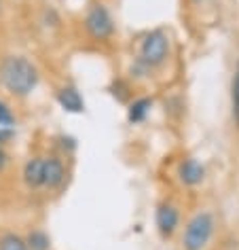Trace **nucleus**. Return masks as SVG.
I'll return each instance as SVG.
<instances>
[{"mask_svg":"<svg viewBox=\"0 0 239 250\" xmlns=\"http://www.w3.org/2000/svg\"><path fill=\"white\" fill-rule=\"evenodd\" d=\"M0 81L9 93L17 98H26L39 85V70L23 55H9L0 64Z\"/></svg>","mask_w":239,"mask_h":250,"instance_id":"f257e3e1","label":"nucleus"},{"mask_svg":"<svg viewBox=\"0 0 239 250\" xmlns=\"http://www.w3.org/2000/svg\"><path fill=\"white\" fill-rule=\"evenodd\" d=\"M214 216L210 212H199L188 221L184 235H182V246L184 250H203L210 244L212 235H214Z\"/></svg>","mask_w":239,"mask_h":250,"instance_id":"f03ea898","label":"nucleus"},{"mask_svg":"<svg viewBox=\"0 0 239 250\" xmlns=\"http://www.w3.org/2000/svg\"><path fill=\"white\" fill-rule=\"evenodd\" d=\"M167 55H169V36L163 32V30H153V32H148L144 36L138 62H140L144 68L153 70V68L161 66L163 62L167 60Z\"/></svg>","mask_w":239,"mask_h":250,"instance_id":"7ed1b4c3","label":"nucleus"},{"mask_svg":"<svg viewBox=\"0 0 239 250\" xmlns=\"http://www.w3.org/2000/svg\"><path fill=\"white\" fill-rule=\"evenodd\" d=\"M85 30L91 39L108 41L115 34V20L104 4H93L85 15Z\"/></svg>","mask_w":239,"mask_h":250,"instance_id":"20e7f679","label":"nucleus"},{"mask_svg":"<svg viewBox=\"0 0 239 250\" xmlns=\"http://www.w3.org/2000/svg\"><path fill=\"white\" fill-rule=\"evenodd\" d=\"M180 225V212L172 204H161L157 208V229L163 237H172Z\"/></svg>","mask_w":239,"mask_h":250,"instance_id":"39448f33","label":"nucleus"},{"mask_svg":"<svg viewBox=\"0 0 239 250\" xmlns=\"http://www.w3.org/2000/svg\"><path fill=\"white\" fill-rule=\"evenodd\" d=\"M178 178H180V183L186 187H197L201 180L205 178V167L195 157H188L178 166Z\"/></svg>","mask_w":239,"mask_h":250,"instance_id":"423d86ee","label":"nucleus"},{"mask_svg":"<svg viewBox=\"0 0 239 250\" xmlns=\"http://www.w3.org/2000/svg\"><path fill=\"white\" fill-rule=\"evenodd\" d=\"M66 180V166L60 157H47L45 159V183L47 189H60Z\"/></svg>","mask_w":239,"mask_h":250,"instance_id":"0eeeda50","label":"nucleus"},{"mask_svg":"<svg viewBox=\"0 0 239 250\" xmlns=\"http://www.w3.org/2000/svg\"><path fill=\"white\" fill-rule=\"evenodd\" d=\"M58 102L66 112H83L85 110V100L79 93L77 87L66 85L58 91Z\"/></svg>","mask_w":239,"mask_h":250,"instance_id":"6e6552de","label":"nucleus"},{"mask_svg":"<svg viewBox=\"0 0 239 250\" xmlns=\"http://www.w3.org/2000/svg\"><path fill=\"white\" fill-rule=\"evenodd\" d=\"M23 183L30 189H40L42 183H45V159L34 157L23 166Z\"/></svg>","mask_w":239,"mask_h":250,"instance_id":"1a4fd4ad","label":"nucleus"},{"mask_svg":"<svg viewBox=\"0 0 239 250\" xmlns=\"http://www.w3.org/2000/svg\"><path fill=\"white\" fill-rule=\"evenodd\" d=\"M150 108H153V100H148V98L134 100V102L129 104V108H127V121L134 123V125L146 121Z\"/></svg>","mask_w":239,"mask_h":250,"instance_id":"9d476101","label":"nucleus"},{"mask_svg":"<svg viewBox=\"0 0 239 250\" xmlns=\"http://www.w3.org/2000/svg\"><path fill=\"white\" fill-rule=\"evenodd\" d=\"M26 244H28V250H49L51 248V237H49L45 231L36 229L28 235Z\"/></svg>","mask_w":239,"mask_h":250,"instance_id":"9b49d317","label":"nucleus"},{"mask_svg":"<svg viewBox=\"0 0 239 250\" xmlns=\"http://www.w3.org/2000/svg\"><path fill=\"white\" fill-rule=\"evenodd\" d=\"M231 112H233V121L239 127V64L231 81Z\"/></svg>","mask_w":239,"mask_h":250,"instance_id":"f8f14e48","label":"nucleus"},{"mask_svg":"<svg viewBox=\"0 0 239 250\" xmlns=\"http://www.w3.org/2000/svg\"><path fill=\"white\" fill-rule=\"evenodd\" d=\"M0 250H28V244L15 233H4L0 237Z\"/></svg>","mask_w":239,"mask_h":250,"instance_id":"ddd939ff","label":"nucleus"},{"mask_svg":"<svg viewBox=\"0 0 239 250\" xmlns=\"http://www.w3.org/2000/svg\"><path fill=\"white\" fill-rule=\"evenodd\" d=\"M15 125V115L11 112V108L0 100V127H13Z\"/></svg>","mask_w":239,"mask_h":250,"instance_id":"4468645a","label":"nucleus"},{"mask_svg":"<svg viewBox=\"0 0 239 250\" xmlns=\"http://www.w3.org/2000/svg\"><path fill=\"white\" fill-rule=\"evenodd\" d=\"M13 138V132H11V127H0V146L4 145L7 140Z\"/></svg>","mask_w":239,"mask_h":250,"instance_id":"2eb2a0df","label":"nucleus"},{"mask_svg":"<svg viewBox=\"0 0 239 250\" xmlns=\"http://www.w3.org/2000/svg\"><path fill=\"white\" fill-rule=\"evenodd\" d=\"M7 164H9V155L0 148V172H4V167H7Z\"/></svg>","mask_w":239,"mask_h":250,"instance_id":"dca6fc26","label":"nucleus"},{"mask_svg":"<svg viewBox=\"0 0 239 250\" xmlns=\"http://www.w3.org/2000/svg\"><path fill=\"white\" fill-rule=\"evenodd\" d=\"M195 2H201V0H195Z\"/></svg>","mask_w":239,"mask_h":250,"instance_id":"f3484780","label":"nucleus"}]
</instances>
